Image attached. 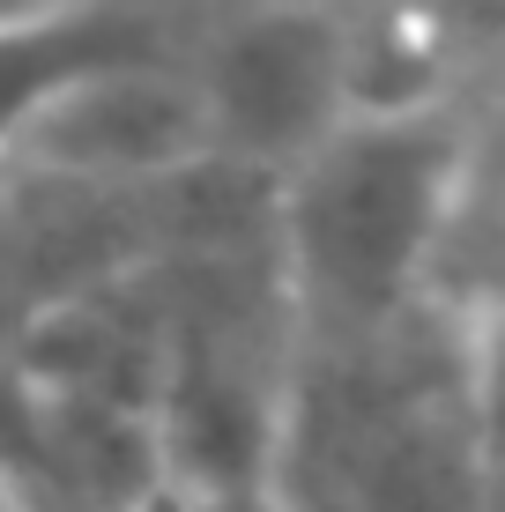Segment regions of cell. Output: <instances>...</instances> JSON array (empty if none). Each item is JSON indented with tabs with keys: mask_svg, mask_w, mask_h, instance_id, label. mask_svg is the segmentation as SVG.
<instances>
[{
	"mask_svg": "<svg viewBox=\"0 0 505 512\" xmlns=\"http://www.w3.org/2000/svg\"><path fill=\"white\" fill-rule=\"evenodd\" d=\"M194 82L208 104V156L275 179L350 112L342 15H327L320 0H253Z\"/></svg>",
	"mask_w": 505,
	"mask_h": 512,
	"instance_id": "obj_3",
	"label": "cell"
},
{
	"mask_svg": "<svg viewBox=\"0 0 505 512\" xmlns=\"http://www.w3.org/2000/svg\"><path fill=\"white\" fill-rule=\"evenodd\" d=\"M476 164H483V179H491L505 193V104H498V119H491V134H483V149H476Z\"/></svg>",
	"mask_w": 505,
	"mask_h": 512,
	"instance_id": "obj_7",
	"label": "cell"
},
{
	"mask_svg": "<svg viewBox=\"0 0 505 512\" xmlns=\"http://www.w3.org/2000/svg\"><path fill=\"white\" fill-rule=\"evenodd\" d=\"M260 461L283 512H491L483 334L431 297L364 327L298 320Z\"/></svg>",
	"mask_w": 505,
	"mask_h": 512,
	"instance_id": "obj_1",
	"label": "cell"
},
{
	"mask_svg": "<svg viewBox=\"0 0 505 512\" xmlns=\"http://www.w3.org/2000/svg\"><path fill=\"white\" fill-rule=\"evenodd\" d=\"M483 30V0H357L342 23V97L350 112H424Z\"/></svg>",
	"mask_w": 505,
	"mask_h": 512,
	"instance_id": "obj_6",
	"label": "cell"
},
{
	"mask_svg": "<svg viewBox=\"0 0 505 512\" xmlns=\"http://www.w3.org/2000/svg\"><path fill=\"white\" fill-rule=\"evenodd\" d=\"M476 171L461 119L342 112L290 171H275V238L305 327H364L424 297L431 253Z\"/></svg>",
	"mask_w": 505,
	"mask_h": 512,
	"instance_id": "obj_2",
	"label": "cell"
},
{
	"mask_svg": "<svg viewBox=\"0 0 505 512\" xmlns=\"http://www.w3.org/2000/svg\"><path fill=\"white\" fill-rule=\"evenodd\" d=\"M164 52L171 30L149 0H45L30 15H8L0 23V156L75 82L104 75V67L164 60Z\"/></svg>",
	"mask_w": 505,
	"mask_h": 512,
	"instance_id": "obj_5",
	"label": "cell"
},
{
	"mask_svg": "<svg viewBox=\"0 0 505 512\" xmlns=\"http://www.w3.org/2000/svg\"><path fill=\"white\" fill-rule=\"evenodd\" d=\"M23 164L52 179H97V186H134V179H171L208 156V104L201 82L179 67V52L134 67H104L52 97L15 149Z\"/></svg>",
	"mask_w": 505,
	"mask_h": 512,
	"instance_id": "obj_4",
	"label": "cell"
}]
</instances>
